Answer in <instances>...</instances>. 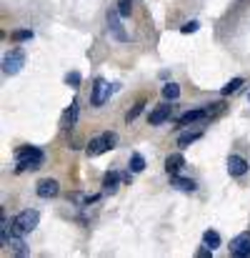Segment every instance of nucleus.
<instances>
[{"mask_svg": "<svg viewBox=\"0 0 250 258\" xmlns=\"http://www.w3.org/2000/svg\"><path fill=\"white\" fill-rule=\"evenodd\" d=\"M15 158H18V171H38L43 166V151L40 148H33V146H25V148H18L15 151Z\"/></svg>", "mask_w": 250, "mask_h": 258, "instance_id": "nucleus-1", "label": "nucleus"}, {"mask_svg": "<svg viewBox=\"0 0 250 258\" xmlns=\"http://www.w3.org/2000/svg\"><path fill=\"white\" fill-rule=\"evenodd\" d=\"M38 221H40V213L35 211V208H25V211H20L15 218H13V231L15 233H30L35 226H38Z\"/></svg>", "mask_w": 250, "mask_h": 258, "instance_id": "nucleus-2", "label": "nucleus"}, {"mask_svg": "<svg viewBox=\"0 0 250 258\" xmlns=\"http://www.w3.org/2000/svg\"><path fill=\"white\" fill-rule=\"evenodd\" d=\"M115 143H118V136H115L113 131H110V133H103V136H98V138H93V141L88 143V156H90V158H93V156H100V153L115 148Z\"/></svg>", "mask_w": 250, "mask_h": 258, "instance_id": "nucleus-3", "label": "nucleus"}, {"mask_svg": "<svg viewBox=\"0 0 250 258\" xmlns=\"http://www.w3.org/2000/svg\"><path fill=\"white\" fill-rule=\"evenodd\" d=\"M23 63H25V53H23L20 48H15V50H10V53L3 58V73H5V76H18L20 68H23Z\"/></svg>", "mask_w": 250, "mask_h": 258, "instance_id": "nucleus-4", "label": "nucleus"}, {"mask_svg": "<svg viewBox=\"0 0 250 258\" xmlns=\"http://www.w3.org/2000/svg\"><path fill=\"white\" fill-rule=\"evenodd\" d=\"M110 93H113V88L108 86L103 78H98V81H95V86H93V95H90L93 105H95V108H100V105L108 100V95H110Z\"/></svg>", "mask_w": 250, "mask_h": 258, "instance_id": "nucleus-5", "label": "nucleus"}, {"mask_svg": "<svg viewBox=\"0 0 250 258\" xmlns=\"http://www.w3.org/2000/svg\"><path fill=\"white\" fill-rule=\"evenodd\" d=\"M230 253L238 258L243 256H250V233H240L230 241Z\"/></svg>", "mask_w": 250, "mask_h": 258, "instance_id": "nucleus-6", "label": "nucleus"}, {"mask_svg": "<svg viewBox=\"0 0 250 258\" xmlns=\"http://www.w3.org/2000/svg\"><path fill=\"white\" fill-rule=\"evenodd\" d=\"M173 115V105H158L155 110H150V115H148V123L150 125H160V123H165L168 118Z\"/></svg>", "mask_w": 250, "mask_h": 258, "instance_id": "nucleus-7", "label": "nucleus"}, {"mask_svg": "<svg viewBox=\"0 0 250 258\" xmlns=\"http://www.w3.org/2000/svg\"><path fill=\"white\" fill-rule=\"evenodd\" d=\"M58 190H60V185H58V180H53V178H45V180L38 183V196H40V198H55Z\"/></svg>", "mask_w": 250, "mask_h": 258, "instance_id": "nucleus-8", "label": "nucleus"}, {"mask_svg": "<svg viewBox=\"0 0 250 258\" xmlns=\"http://www.w3.org/2000/svg\"><path fill=\"white\" fill-rule=\"evenodd\" d=\"M248 168L250 166L243 156H230V158H228V173H230V175H245Z\"/></svg>", "mask_w": 250, "mask_h": 258, "instance_id": "nucleus-9", "label": "nucleus"}, {"mask_svg": "<svg viewBox=\"0 0 250 258\" xmlns=\"http://www.w3.org/2000/svg\"><path fill=\"white\" fill-rule=\"evenodd\" d=\"M118 10H108V25H110V30L115 33V38L118 40H128V35H125V30H123V25H120V20H118Z\"/></svg>", "mask_w": 250, "mask_h": 258, "instance_id": "nucleus-10", "label": "nucleus"}, {"mask_svg": "<svg viewBox=\"0 0 250 258\" xmlns=\"http://www.w3.org/2000/svg\"><path fill=\"white\" fill-rule=\"evenodd\" d=\"M75 120H78V100H73V103H70V108L63 113V120H60V125H63L65 131H70V128L75 125Z\"/></svg>", "mask_w": 250, "mask_h": 258, "instance_id": "nucleus-11", "label": "nucleus"}, {"mask_svg": "<svg viewBox=\"0 0 250 258\" xmlns=\"http://www.w3.org/2000/svg\"><path fill=\"white\" fill-rule=\"evenodd\" d=\"M203 118H208L205 108H200V110H188V113H183V115H180L178 125H190V123H198V120H203Z\"/></svg>", "mask_w": 250, "mask_h": 258, "instance_id": "nucleus-12", "label": "nucleus"}, {"mask_svg": "<svg viewBox=\"0 0 250 258\" xmlns=\"http://www.w3.org/2000/svg\"><path fill=\"white\" fill-rule=\"evenodd\" d=\"M183 166H185V158H183L180 153H170V156L165 158V171L170 173V175H175Z\"/></svg>", "mask_w": 250, "mask_h": 258, "instance_id": "nucleus-13", "label": "nucleus"}, {"mask_svg": "<svg viewBox=\"0 0 250 258\" xmlns=\"http://www.w3.org/2000/svg\"><path fill=\"white\" fill-rule=\"evenodd\" d=\"M118 183H120V175L115 171H110V173H105V178H103V190L105 193H115L118 190Z\"/></svg>", "mask_w": 250, "mask_h": 258, "instance_id": "nucleus-14", "label": "nucleus"}, {"mask_svg": "<svg viewBox=\"0 0 250 258\" xmlns=\"http://www.w3.org/2000/svg\"><path fill=\"white\" fill-rule=\"evenodd\" d=\"M170 178H173V185H175V188H180V190H185V193H193V190L198 188V185H195V180H190V178H180L178 173H175V175H170Z\"/></svg>", "mask_w": 250, "mask_h": 258, "instance_id": "nucleus-15", "label": "nucleus"}, {"mask_svg": "<svg viewBox=\"0 0 250 258\" xmlns=\"http://www.w3.org/2000/svg\"><path fill=\"white\" fill-rule=\"evenodd\" d=\"M200 136H203L200 131H188V133L178 136V146H180V148H190V143H195Z\"/></svg>", "mask_w": 250, "mask_h": 258, "instance_id": "nucleus-16", "label": "nucleus"}, {"mask_svg": "<svg viewBox=\"0 0 250 258\" xmlns=\"http://www.w3.org/2000/svg\"><path fill=\"white\" fill-rule=\"evenodd\" d=\"M203 241H205V246H210L213 251L220 246V236H218L215 231H205V233H203Z\"/></svg>", "mask_w": 250, "mask_h": 258, "instance_id": "nucleus-17", "label": "nucleus"}, {"mask_svg": "<svg viewBox=\"0 0 250 258\" xmlns=\"http://www.w3.org/2000/svg\"><path fill=\"white\" fill-rule=\"evenodd\" d=\"M143 168H145V158H143L140 153H133V156H130V171L140 173Z\"/></svg>", "mask_w": 250, "mask_h": 258, "instance_id": "nucleus-18", "label": "nucleus"}, {"mask_svg": "<svg viewBox=\"0 0 250 258\" xmlns=\"http://www.w3.org/2000/svg\"><path fill=\"white\" fill-rule=\"evenodd\" d=\"M8 246L18 253V256H25L28 253V248H25V243L20 241V238H15V236H10V241H8Z\"/></svg>", "mask_w": 250, "mask_h": 258, "instance_id": "nucleus-19", "label": "nucleus"}, {"mask_svg": "<svg viewBox=\"0 0 250 258\" xmlns=\"http://www.w3.org/2000/svg\"><path fill=\"white\" fill-rule=\"evenodd\" d=\"M178 95H180V88L175 86V83H165V86H163V98H165V100H175Z\"/></svg>", "mask_w": 250, "mask_h": 258, "instance_id": "nucleus-20", "label": "nucleus"}, {"mask_svg": "<svg viewBox=\"0 0 250 258\" xmlns=\"http://www.w3.org/2000/svg\"><path fill=\"white\" fill-rule=\"evenodd\" d=\"M240 86H243V78H233L228 86H223V90H220V93H223V95H230V93H235Z\"/></svg>", "mask_w": 250, "mask_h": 258, "instance_id": "nucleus-21", "label": "nucleus"}, {"mask_svg": "<svg viewBox=\"0 0 250 258\" xmlns=\"http://www.w3.org/2000/svg\"><path fill=\"white\" fill-rule=\"evenodd\" d=\"M118 13H120V18H128V15L133 13V5H130V0H118Z\"/></svg>", "mask_w": 250, "mask_h": 258, "instance_id": "nucleus-22", "label": "nucleus"}, {"mask_svg": "<svg viewBox=\"0 0 250 258\" xmlns=\"http://www.w3.org/2000/svg\"><path fill=\"white\" fill-rule=\"evenodd\" d=\"M10 38H13L15 43H23V40H30V38H33V30H15Z\"/></svg>", "mask_w": 250, "mask_h": 258, "instance_id": "nucleus-23", "label": "nucleus"}, {"mask_svg": "<svg viewBox=\"0 0 250 258\" xmlns=\"http://www.w3.org/2000/svg\"><path fill=\"white\" fill-rule=\"evenodd\" d=\"M143 108H145V103L140 100L138 105H133V110H128V115H125V120H128V123H130V120H135V118H138V115L143 113Z\"/></svg>", "mask_w": 250, "mask_h": 258, "instance_id": "nucleus-24", "label": "nucleus"}, {"mask_svg": "<svg viewBox=\"0 0 250 258\" xmlns=\"http://www.w3.org/2000/svg\"><path fill=\"white\" fill-rule=\"evenodd\" d=\"M65 83L70 88H78L80 86V73H78V71H70V73L65 76Z\"/></svg>", "mask_w": 250, "mask_h": 258, "instance_id": "nucleus-25", "label": "nucleus"}, {"mask_svg": "<svg viewBox=\"0 0 250 258\" xmlns=\"http://www.w3.org/2000/svg\"><path fill=\"white\" fill-rule=\"evenodd\" d=\"M198 28H200V25H198L195 20H190V23H185V25L180 28V33H185V35H190V33H195Z\"/></svg>", "mask_w": 250, "mask_h": 258, "instance_id": "nucleus-26", "label": "nucleus"}]
</instances>
